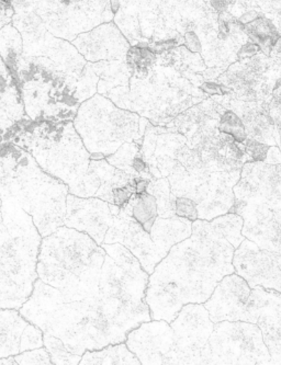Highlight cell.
Instances as JSON below:
<instances>
[{"instance_id": "cell-1", "label": "cell", "mask_w": 281, "mask_h": 365, "mask_svg": "<svg viewBox=\"0 0 281 365\" xmlns=\"http://www.w3.org/2000/svg\"><path fill=\"white\" fill-rule=\"evenodd\" d=\"M150 274L128 250L107 254L99 287L79 301L55 295L52 329L73 354L122 344L130 332L152 320L146 302Z\"/></svg>"}, {"instance_id": "cell-23", "label": "cell", "mask_w": 281, "mask_h": 365, "mask_svg": "<svg viewBox=\"0 0 281 365\" xmlns=\"http://www.w3.org/2000/svg\"><path fill=\"white\" fill-rule=\"evenodd\" d=\"M132 207V215L136 221L150 232L153 225L158 216V200L148 192L136 193L130 200Z\"/></svg>"}, {"instance_id": "cell-35", "label": "cell", "mask_w": 281, "mask_h": 365, "mask_svg": "<svg viewBox=\"0 0 281 365\" xmlns=\"http://www.w3.org/2000/svg\"><path fill=\"white\" fill-rule=\"evenodd\" d=\"M210 5L218 14L230 11L232 7L235 5L236 0H209Z\"/></svg>"}, {"instance_id": "cell-28", "label": "cell", "mask_w": 281, "mask_h": 365, "mask_svg": "<svg viewBox=\"0 0 281 365\" xmlns=\"http://www.w3.org/2000/svg\"><path fill=\"white\" fill-rule=\"evenodd\" d=\"M18 364H53L50 354L46 350V346L34 349L29 351L21 352V354L15 356Z\"/></svg>"}, {"instance_id": "cell-3", "label": "cell", "mask_w": 281, "mask_h": 365, "mask_svg": "<svg viewBox=\"0 0 281 365\" xmlns=\"http://www.w3.org/2000/svg\"><path fill=\"white\" fill-rule=\"evenodd\" d=\"M41 235L34 218L14 197L1 192L0 307L21 309L39 279Z\"/></svg>"}, {"instance_id": "cell-19", "label": "cell", "mask_w": 281, "mask_h": 365, "mask_svg": "<svg viewBox=\"0 0 281 365\" xmlns=\"http://www.w3.org/2000/svg\"><path fill=\"white\" fill-rule=\"evenodd\" d=\"M193 222L180 216L160 217L150 230V236L163 256L170 254L173 247L193 235Z\"/></svg>"}, {"instance_id": "cell-22", "label": "cell", "mask_w": 281, "mask_h": 365, "mask_svg": "<svg viewBox=\"0 0 281 365\" xmlns=\"http://www.w3.org/2000/svg\"><path fill=\"white\" fill-rule=\"evenodd\" d=\"M242 28L248 38L260 46L262 52L267 56H270L272 48L281 36L272 20L266 16H262L255 21L243 24Z\"/></svg>"}, {"instance_id": "cell-33", "label": "cell", "mask_w": 281, "mask_h": 365, "mask_svg": "<svg viewBox=\"0 0 281 365\" xmlns=\"http://www.w3.org/2000/svg\"><path fill=\"white\" fill-rule=\"evenodd\" d=\"M262 52L260 46L256 43L250 41V42L245 43L240 51L237 52V61L245 60V58H250V57L255 56L258 53Z\"/></svg>"}, {"instance_id": "cell-6", "label": "cell", "mask_w": 281, "mask_h": 365, "mask_svg": "<svg viewBox=\"0 0 281 365\" xmlns=\"http://www.w3.org/2000/svg\"><path fill=\"white\" fill-rule=\"evenodd\" d=\"M230 213L243 217L242 234L246 237L234 252L235 273L250 289L262 287L281 293V213L235 202Z\"/></svg>"}, {"instance_id": "cell-2", "label": "cell", "mask_w": 281, "mask_h": 365, "mask_svg": "<svg viewBox=\"0 0 281 365\" xmlns=\"http://www.w3.org/2000/svg\"><path fill=\"white\" fill-rule=\"evenodd\" d=\"M193 235L173 247L150 275L146 302L153 320L172 323L187 304H205L235 273L236 248L213 221L193 222Z\"/></svg>"}, {"instance_id": "cell-11", "label": "cell", "mask_w": 281, "mask_h": 365, "mask_svg": "<svg viewBox=\"0 0 281 365\" xmlns=\"http://www.w3.org/2000/svg\"><path fill=\"white\" fill-rule=\"evenodd\" d=\"M170 325L184 364H208L209 339L215 324L205 306L187 304Z\"/></svg>"}, {"instance_id": "cell-26", "label": "cell", "mask_w": 281, "mask_h": 365, "mask_svg": "<svg viewBox=\"0 0 281 365\" xmlns=\"http://www.w3.org/2000/svg\"><path fill=\"white\" fill-rule=\"evenodd\" d=\"M219 130L222 133L230 134L240 143H244L248 138L243 121L232 110H225L220 116Z\"/></svg>"}, {"instance_id": "cell-40", "label": "cell", "mask_w": 281, "mask_h": 365, "mask_svg": "<svg viewBox=\"0 0 281 365\" xmlns=\"http://www.w3.org/2000/svg\"><path fill=\"white\" fill-rule=\"evenodd\" d=\"M275 26H276L277 30H278L279 34L281 36V11L277 14L276 17L272 19Z\"/></svg>"}, {"instance_id": "cell-34", "label": "cell", "mask_w": 281, "mask_h": 365, "mask_svg": "<svg viewBox=\"0 0 281 365\" xmlns=\"http://www.w3.org/2000/svg\"><path fill=\"white\" fill-rule=\"evenodd\" d=\"M270 57H272V63H274L277 76H278L279 81H281V36L272 48Z\"/></svg>"}, {"instance_id": "cell-32", "label": "cell", "mask_w": 281, "mask_h": 365, "mask_svg": "<svg viewBox=\"0 0 281 365\" xmlns=\"http://www.w3.org/2000/svg\"><path fill=\"white\" fill-rule=\"evenodd\" d=\"M184 44L191 53H199L203 50L200 38L195 31H189L185 34Z\"/></svg>"}, {"instance_id": "cell-24", "label": "cell", "mask_w": 281, "mask_h": 365, "mask_svg": "<svg viewBox=\"0 0 281 365\" xmlns=\"http://www.w3.org/2000/svg\"><path fill=\"white\" fill-rule=\"evenodd\" d=\"M146 192L154 195L158 200V215L160 217H174L175 201L176 195L172 192L170 180L165 178H158L156 180H150Z\"/></svg>"}, {"instance_id": "cell-30", "label": "cell", "mask_w": 281, "mask_h": 365, "mask_svg": "<svg viewBox=\"0 0 281 365\" xmlns=\"http://www.w3.org/2000/svg\"><path fill=\"white\" fill-rule=\"evenodd\" d=\"M270 114L276 126L277 146L281 150V81L278 87L275 89L272 101H270Z\"/></svg>"}, {"instance_id": "cell-20", "label": "cell", "mask_w": 281, "mask_h": 365, "mask_svg": "<svg viewBox=\"0 0 281 365\" xmlns=\"http://www.w3.org/2000/svg\"><path fill=\"white\" fill-rule=\"evenodd\" d=\"M29 324L19 309H0V358L20 354L22 334Z\"/></svg>"}, {"instance_id": "cell-31", "label": "cell", "mask_w": 281, "mask_h": 365, "mask_svg": "<svg viewBox=\"0 0 281 365\" xmlns=\"http://www.w3.org/2000/svg\"><path fill=\"white\" fill-rule=\"evenodd\" d=\"M244 144H245L246 153L250 157V163L264 162L267 157V153L270 150V145L252 140V138H247Z\"/></svg>"}, {"instance_id": "cell-18", "label": "cell", "mask_w": 281, "mask_h": 365, "mask_svg": "<svg viewBox=\"0 0 281 365\" xmlns=\"http://www.w3.org/2000/svg\"><path fill=\"white\" fill-rule=\"evenodd\" d=\"M222 106L241 118L248 138L277 146L276 126L270 114V102L241 101L225 95Z\"/></svg>"}, {"instance_id": "cell-7", "label": "cell", "mask_w": 281, "mask_h": 365, "mask_svg": "<svg viewBox=\"0 0 281 365\" xmlns=\"http://www.w3.org/2000/svg\"><path fill=\"white\" fill-rule=\"evenodd\" d=\"M77 133L71 123L60 128L48 125V130H36L29 148L41 168L69 187L86 175L91 165V154Z\"/></svg>"}, {"instance_id": "cell-12", "label": "cell", "mask_w": 281, "mask_h": 365, "mask_svg": "<svg viewBox=\"0 0 281 365\" xmlns=\"http://www.w3.org/2000/svg\"><path fill=\"white\" fill-rule=\"evenodd\" d=\"M233 191L235 203L262 205L281 213V164L246 163Z\"/></svg>"}, {"instance_id": "cell-25", "label": "cell", "mask_w": 281, "mask_h": 365, "mask_svg": "<svg viewBox=\"0 0 281 365\" xmlns=\"http://www.w3.org/2000/svg\"><path fill=\"white\" fill-rule=\"evenodd\" d=\"M44 346L50 354L53 364H81V356L73 354L64 342L44 332Z\"/></svg>"}, {"instance_id": "cell-5", "label": "cell", "mask_w": 281, "mask_h": 365, "mask_svg": "<svg viewBox=\"0 0 281 365\" xmlns=\"http://www.w3.org/2000/svg\"><path fill=\"white\" fill-rule=\"evenodd\" d=\"M1 164V192L14 197L34 218L42 237L65 226L68 187L48 176L30 155L10 148Z\"/></svg>"}, {"instance_id": "cell-4", "label": "cell", "mask_w": 281, "mask_h": 365, "mask_svg": "<svg viewBox=\"0 0 281 365\" xmlns=\"http://www.w3.org/2000/svg\"><path fill=\"white\" fill-rule=\"evenodd\" d=\"M105 248L91 236L62 226L44 237L39 255V279L62 292L65 299L79 301L99 287Z\"/></svg>"}, {"instance_id": "cell-39", "label": "cell", "mask_w": 281, "mask_h": 365, "mask_svg": "<svg viewBox=\"0 0 281 365\" xmlns=\"http://www.w3.org/2000/svg\"><path fill=\"white\" fill-rule=\"evenodd\" d=\"M110 8L113 14H117L120 9V0H109Z\"/></svg>"}, {"instance_id": "cell-13", "label": "cell", "mask_w": 281, "mask_h": 365, "mask_svg": "<svg viewBox=\"0 0 281 365\" xmlns=\"http://www.w3.org/2000/svg\"><path fill=\"white\" fill-rule=\"evenodd\" d=\"M142 364H184L174 329L166 320H150L132 330L126 339Z\"/></svg>"}, {"instance_id": "cell-27", "label": "cell", "mask_w": 281, "mask_h": 365, "mask_svg": "<svg viewBox=\"0 0 281 365\" xmlns=\"http://www.w3.org/2000/svg\"><path fill=\"white\" fill-rule=\"evenodd\" d=\"M30 323V322H29ZM44 346V332L38 326L30 323L22 334L20 354Z\"/></svg>"}, {"instance_id": "cell-14", "label": "cell", "mask_w": 281, "mask_h": 365, "mask_svg": "<svg viewBox=\"0 0 281 365\" xmlns=\"http://www.w3.org/2000/svg\"><path fill=\"white\" fill-rule=\"evenodd\" d=\"M103 244L123 245L138 259L144 270L150 275L164 259L150 232L132 215V207L129 202L121 207L118 215H113V222L107 232Z\"/></svg>"}, {"instance_id": "cell-21", "label": "cell", "mask_w": 281, "mask_h": 365, "mask_svg": "<svg viewBox=\"0 0 281 365\" xmlns=\"http://www.w3.org/2000/svg\"><path fill=\"white\" fill-rule=\"evenodd\" d=\"M81 365L86 364H142L128 344H110L101 350L86 351L81 356Z\"/></svg>"}, {"instance_id": "cell-17", "label": "cell", "mask_w": 281, "mask_h": 365, "mask_svg": "<svg viewBox=\"0 0 281 365\" xmlns=\"http://www.w3.org/2000/svg\"><path fill=\"white\" fill-rule=\"evenodd\" d=\"M250 292L252 289L247 281L237 273H232L222 279L211 297L203 305L215 324L224 320L243 322Z\"/></svg>"}, {"instance_id": "cell-16", "label": "cell", "mask_w": 281, "mask_h": 365, "mask_svg": "<svg viewBox=\"0 0 281 365\" xmlns=\"http://www.w3.org/2000/svg\"><path fill=\"white\" fill-rule=\"evenodd\" d=\"M113 222L110 204L98 197L67 195L65 226L75 228L91 236L98 245H103Z\"/></svg>"}, {"instance_id": "cell-37", "label": "cell", "mask_w": 281, "mask_h": 365, "mask_svg": "<svg viewBox=\"0 0 281 365\" xmlns=\"http://www.w3.org/2000/svg\"><path fill=\"white\" fill-rule=\"evenodd\" d=\"M201 89L211 96H224L223 88H222V85H220V83H205L201 86Z\"/></svg>"}, {"instance_id": "cell-9", "label": "cell", "mask_w": 281, "mask_h": 365, "mask_svg": "<svg viewBox=\"0 0 281 365\" xmlns=\"http://www.w3.org/2000/svg\"><path fill=\"white\" fill-rule=\"evenodd\" d=\"M268 346L257 324L224 320L209 339L208 364H270Z\"/></svg>"}, {"instance_id": "cell-15", "label": "cell", "mask_w": 281, "mask_h": 365, "mask_svg": "<svg viewBox=\"0 0 281 365\" xmlns=\"http://www.w3.org/2000/svg\"><path fill=\"white\" fill-rule=\"evenodd\" d=\"M243 322L257 324L268 346L270 364H281V293L262 287L252 289Z\"/></svg>"}, {"instance_id": "cell-29", "label": "cell", "mask_w": 281, "mask_h": 365, "mask_svg": "<svg viewBox=\"0 0 281 365\" xmlns=\"http://www.w3.org/2000/svg\"><path fill=\"white\" fill-rule=\"evenodd\" d=\"M175 212L177 216L195 222L199 220L198 205L189 197H178L175 201Z\"/></svg>"}, {"instance_id": "cell-38", "label": "cell", "mask_w": 281, "mask_h": 365, "mask_svg": "<svg viewBox=\"0 0 281 365\" xmlns=\"http://www.w3.org/2000/svg\"><path fill=\"white\" fill-rule=\"evenodd\" d=\"M0 364L1 365H15L18 364L15 356H7V358H0Z\"/></svg>"}, {"instance_id": "cell-10", "label": "cell", "mask_w": 281, "mask_h": 365, "mask_svg": "<svg viewBox=\"0 0 281 365\" xmlns=\"http://www.w3.org/2000/svg\"><path fill=\"white\" fill-rule=\"evenodd\" d=\"M225 95L241 101L270 102L279 81L272 57L260 52L233 63L218 77Z\"/></svg>"}, {"instance_id": "cell-36", "label": "cell", "mask_w": 281, "mask_h": 365, "mask_svg": "<svg viewBox=\"0 0 281 365\" xmlns=\"http://www.w3.org/2000/svg\"><path fill=\"white\" fill-rule=\"evenodd\" d=\"M264 162L268 164H281V150L278 146H270Z\"/></svg>"}, {"instance_id": "cell-8", "label": "cell", "mask_w": 281, "mask_h": 365, "mask_svg": "<svg viewBox=\"0 0 281 365\" xmlns=\"http://www.w3.org/2000/svg\"><path fill=\"white\" fill-rule=\"evenodd\" d=\"M140 119L118 108L95 110L83 107L75 120V128L91 154H115L124 143L140 144Z\"/></svg>"}]
</instances>
